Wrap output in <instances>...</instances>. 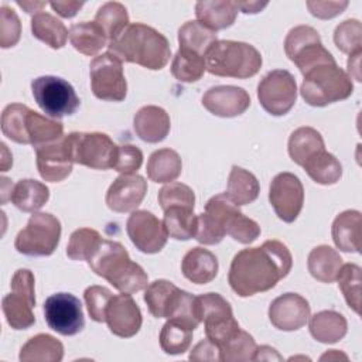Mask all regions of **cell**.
I'll use <instances>...</instances> for the list:
<instances>
[{
    "label": "cell",
    "mask_w": 362,
    "mask_h": 362,
    "mask_svg": "<svg viewBox=\"0 0 362 362\" xmlns=\"http://www.w3.org/2000/svg\"><path fill=\"white\" fill-rule=\"evenodd\" d=\"M192 332L194 329L188 325L175 320H168L160 331V346L168 355H181L188 351L192 341Z\"/></svg>",
    "instance_id": "cell-42"
},
{
    "label": "cell",
    "mask_w": 362,
    "mask_h": 362,
    "mask_svg": "<svg viewBox=\"0 0 362 362\" xmlns=\"http://www.w3.org/2000/svg\"><path fill=\"white\" fill-rule=\"evenodd\" d=\"M284 51L304 75L321 64L335 62L332 54L322 45L318 31L310 25H297L284 40Z\"/></svg>",
    "instance_id": "cell-10"
},
{
    "label": "cell",
    "mask_w": 362,
    "mask_h": 362,
    "mask_svg": "<svg viewBox=\"0 0 362 362\" xmlns=\"http://www.w3.org/2000/svg\"><path fill=\"white\" fill-rule=\"evenodd\" d=\"M257 99L262 107L272 116L288 113L297 99L294 76L286 69L267 72L257 85Z\"/></svg>",
    "instance_id": "cell-13"
},
{
    "label": "cell",
    "mask_w": 362,
    "mask_h": 362,
    "mask_svg": "<svg viewBox=\"0 0 362 362\" xmlns=\"http://www.w3.org/2000/svg\"><path fill=\"white\" fill-rule=\"evenodd\" d=\"M293 266L288 247L276 239L238 252L230 263L228 281L239 297H250L273 288Z\"/></svg>",
    "instance_id": "cell-1"
},
{
    "label": "cell",
    "mask_w": 362,
    "mask_h": 362,
    "mask_svg": "<svg viewBox=\"0 0 362 362\" xmlns=\"http://www.w3.org/2000/svg\"><path fill=\"white\" fill-rule=\"evenodd\" d=\"M17 4L20 7H23L25 10V13H34V11H41L42 7L47 6L45 1H17Z\"/></svg>",
    "instance_id": "cell-59"
},
{
    "label": "cell",
    "mask_w": 362,
    "mask_h": 362,
    "mask_svg": "<svg viewBox=\"0 0 362 362\" xmlns=\"http://www.w3.org/2000/svg\"><path fill=\"white\" fill-rule=\"evenodd\" d=\"M202 106L219 117H235L250 106L249 93L239 86L218 85L209 88L202 96Z\"/></svg>",
    "instance_id": "cell-21"
},
{
    "label": "cell",
    "mask_w": 362,
    "mask_h": 362,
    "mask_svg": "<svg viewBox=\"0 0 362 362\" xmlns=\"http://www.w3.org/2000/svg\"><path fill=\"white\" fill-rule=\"evenodd\" d=\"M331 358H344V359H348V358H346V355L339 354L337 349H331L329 352H327L325 355H322V356H321V361H324V359H331Z\"/></svg>",
    "instance_id": "cell-60"
},
{
    "label": "cell",
    "mask_w": 362,
    "mask_h": 362,
    "mask_svg": "<svg viewBox=\"0 0 362 362\" xmlns=\"http://www.w3.org/2000/svg\"><path fill=\"white\" fill-rule=\"evenodd\" d=\"M361 274L362 270L358 264L346 263L341 266L337 276L338 287L342 291L346 304L356 314L361 313Z\"/></svg>",
    "instance_id": "cell-45"
},
{
    "label": "cell",
    "mask_w": 362,
    "mask_h": 362,
    "mask_svg": "<svg viewBox=\"0 0 362 362\" xmlns=\"http://www.w3.org/2000/svg\"><path fill=\"white\" fill-rule=\"evenodd\" d=\"M25 132L30 144L35 148L61 139L64 136V124L57 119L42 116L30 109L25 117Z\"/></svg>",
    "instance_id": "cell-36"
},
{
    "label": "cell",
    "mask_w": 362,
    "mask_h": 362,
    "mask_svg": "<svg viewBox=\"0 0 362 362\" xmlns=\"http://www.w3.org/2000/svg\"><path fill=\"white\" fill-rule=\"evenodd\" d=\"M61 238V222L48 212H34L25 228L14 240V247L25 256H49L55 252Z\"/></svg>",
    "instance_id": "cell-7"
},
{
    "label": "cell",
    "mask_w": 362,
    "mask_h": 362,
    "mask_svg": "<svg viewBox=\"0 0 362 362\" xmlns=\"http://www.w3.org/2000/svg\"><path fill=\"white\" fill-rule=\"evenodd\" d=\"M307 7L314 17L328 20V18H332V17L341 14L348 7V1H318V0L313 1V0H308Z\"/></svg>",
    "instance_id": "cell-53"
},
{
    "label": "cell",
    "mask_w": 362,
    "mask_h": 362,
    "mask_svg": "<svg viewBox=\"0 0 362 362\" xmlns=\"http://www.w3.org/2000/svg\"><path fill=\"white\" fill-rule=\"evenodd\" d=\"M112 297H113L112 291L103 286H89L85 290L83 298L86 303L88 313L93 321L105 322L106 307Z\"/></svg>",
    "instance_id": "cell-50"
},
{
    "label": "cell",
    "mask_w": 362,
    "mask_h": 362,
    "mask_svg": "<svg viewBox=\"0 0 362 362\" xmlns=\"http://www.w3.org/2000/svg\"><path fill=\"white\" fill-rule=\"evenodd\" d=\"M324 139L318 130L310 126H301L296 129L288 139L290 158L303 167V164L318 151L324 150Z\"/></svg>",
    "instance_id": "cell-31"
},
{
    "label": "cell",
    "mask_w": 362,
    "mask_h": 362,
    "mask_svg": "<svg viewBox=\"0 0 362 362\" xmlns=\"http://www.w3.org/2000/svg\"><path fill=\"white\" fill-rule=\"evenodd\" d=\"M303 168L314 182L321 185H332L342 177L341 163L325 148L308 158L303 164Z\"/></svg>",
    "instance_id": "cell-38"
},
{
    "label": "cell",
    "mask_w": 362,
    "mask_h": 362,
    "mask_svg": "<svg viewBox=\"0 0 362 362\" xmlns=\"http://www.w3.org/2000/svg\"><path fill=\"white\" fill-rule=\"evenodd\" d=\"M136 134L146 143H160L170 133L168 113L156 105H147L137 110L133 119Z\"/></svg>",
    "instance_id": "cell-22"
},
{
    "label": "cell",
    "mask_w": 362,
    "mask_h": 362,
    "mask_svg": "<svg viewBox=\"0 0 362 362\" xmlns=\"http://www.w3.org/2000/svg\"><path fill=\"white\" fill-rule=\"evenodd\" d=\"M18 358L21 362H59L64 345L49 334H37L21 346Z\"/></svg>",
    "instance_id": "cell-29"
},
{
    "label": "cell",
    "mask_w": 362,
    "mask_h": 362,
    "mask_svg": "<svg viewBox=\"0 0 362 362\" xmlns=\"http://www.w3.org/2000/svg\"><path fill=\"white\" fill-rule=\"evenodd\" d=\"M31 33L33 35L49 45L54 49H59L66 44L69 31L61 20L49 13H35L31 18Z\"/></svg>",
    "instance_id": "cell-37"
},
{
    "label": "cell",
    "mask_w": 362,
    "mask_h": 362,
    "mask_svg": "<svg viewBox=\"0 0 362 362\" xmlns=\"http://www.w3.org/2000/svg\"><path fill=\"white\" fill-rule=\"evenodd\" d=\"M107 49L122 62L137 64L151 71L163 69L171 57L168 40L143 23L129 24L116 40L107 44Z\"/></svg>",
    "instance_id": "cell-3"
},
{
    "label": "cell",
    "mask_w": 362,
    "mask_h": 362,
    "mask_svg": "<svg viewBox=\"0 0 362 362\" xmlns=\"http://www.w3.org/2000/svg\"><path fill=\"white\" fill-rule=\"evenodd\" d=\"M260 192L257 178L247 170L232 165L228 177L226 197L238 206L253 202Z\"/></svg>",
    "instance_id": "cell-32"
},
{
    "label": "cell",
    "mask_w": 362,
    "mask_h": 362,
    "mask_svg": "<svg viewBox=\"0 0 362 362\" xmlns=\"http://www.w3.org/2000/svg\"><path fill=\"white\" fill-rule=\"evenodd\" d=\"M10 287L11 293L1 300L3 314L13 329H27L35 322L34 274L28 269H18L13 274Z\"/></svg>",
    "instance_id": "cell-9"
},
{
    "label": "cell",
    "mask_w": 362,
    "mask_h": 362,
    "mask_svg": "<svg viewBox=\"0 0 362 362\" xmlns=\"http://www.w3.org/2000/svg\"><path fill=\"white\" fill-rule=\"evenodd\" d=\"M35 156L37 170L41 178L45 181L59 182L72 171L74 158L68 134L52 143L35 147Z\"/></svg>",
    "instance_id": "cell-17"
},
{
    "label": "cell",
    "mask_w": 362,
    "mask_h": 362,
    "mask_svg": "<svg viewBox=\"0 0 362 362\" xmlns=\"http://www.w3.org/2000/svg\"><path fill=\"white\" fill-rule=\"evenodd\" d=\"M206 71L205 58L197 52L180 48L171 62L173 76L184 83H192L202 78Z\"/></svg>",
    "instance_id": "cell-41"
},
{
    "label": "cell",
    "mask_w": 362,
    "mask_h": 362,
    "mask_svg": "<svg viewBox=\"0 0 362 362\" xmlns=\"http://www.w3.org/2000/svg\"><path fill=\"white\" fill-rule=\"evenodd\" d=\"M95 23L105 31L110 42L116 40L129 25V14L122 3L107 1L98 8L95 14Z\"/></svg>",
    "instance_id": "cell-40"
},
{
    "label": "cell",
    "mask_w": 362,
    "mask_h": 362,
    "mask_svg": "<svg viewBox=\"0 0 362 362\" xmlns=\"http://www.w3.org/2000/svg\"><path fill=\"white\" fill-rule=\"evenodd\" d=\"M361 226L362 216L359 211L346 209L337 215L331 228V235L335 246L342 252L359 253L362 236Z\"/></svg>",
    "instance_id": "cell-23"
},
{
    "label": "cell",
    "mask_w": 362,
    "mask_h": 362,
    "mask_svg": "<svg viewBox=\"0 0 362 362\" xmlns=\"http://www.w3.org/2000/svg\"><path fill=\"white\" fill-rule=\"evenodd\" d=\"M354 83L348 74L337 62L321 64L304 74L300 88L301 98L310 106L322 107L349 98Z\"/></svg>",
    "instance_id": "cell-6"
},
{
    "label": "cell",
    "mask_w": 362,
    "mask_h": 362,
    "mask_svg": "<svg viewBox=\"0 0 362 362\" xmlns=\"http://www.w3.org/2000/svg\"><path fill=\"white\" fill-rule=\"evenodd\" d=\"M225 235L239 243L250 245L259 238L260 226L243 215L226 194H218L205 204L204 212L198 215L195 239L202 245H218Z\"/></svg>",
    "instance_id": "cell-2"
},
{
    "label": "cell",
    "mask_w": 362,
    "mask_h": 362,
    "mask_svg": "<svg viewBox=\"0 0 362 362\" xmlns=\"http://www.w3.org/2000/svg\"><path fill=\"white\" fill-rule=\"evenodd\" d=\"M195 16L199 23L214 31L230 27L238 16L236 1L211 0L198 1L195 4Z\"/></svg>",
    "instance_id": "cell-26"
},
{
    "label": "cell",
    "mask_w": 362,
    "mask_h": 362,
    "mask_svg": "<svg viewBox=\"0 0 362 362\" xmlns=\"http://www.w3.org/2000/svg\"><path fill=\"white\" fill-rule=\"evenodd\" d=\"M218 41L216 31L204 25L198 20L184 23L178 30L180 48L197 52L205 58L206 51Z\"/></svg>",
    "instance_id": "cell-39"
},
{
    "label": "cell",
    "mask_w": 362,
    "mask_h": 362,
    "mask_svg": "<svg viewBox=\"0 0 362 362\" xmlns=\"http://www.w3.org/2000/svg\"><path fill=\"white\" fill-rule=\"evenodd\" d=\"M126 232L136 249L147 255L158 253L168 238L163 221L146 209L132 212L126 222Z\"/></svg>",
    "instance_id": "cell-16"
},
{
    "label": "cell",
    "mask_w": 362,
    "mask_h": 362,
    "mask_svg": "<svg viewBox=\"0 0 362 362\" xmlns=\"http://www.w3.org/2000/svg\"><path fill=\"white\" fill-rule=\"evenodd\" d=\"M147 192V181L139 174H120L106 192V205L113 212H133Z\"/></svg>",
    "instance_id": "cell-20"
},
{
    "label": "cell",
    "mask_w": 362,
    "mask_h": 362,
    "mask_svg": "<svg viewBox=\"0 0 362 362\" xmlns=\"http://www.w3.org/2000/svg\"><path fill=\"white\" fill-rule=\"evenodd\" d=\"M195 308L201 322H209L233 315L230 304L218 293H206L197 296Z\"/></svg>",
    "instance_id": "cell-47"
},
{
    "label": "cell",
    "mask_w": 362,
    "mask_h": 362,
    "mask_svg": "<svg viewBox=\"0 0 362 362\" xmlns=\"http://www.w3.org/2000/svg\"><path fill=\"white\" fill-rule=\"evenodd\" d=\"M90 88L100 100L122 102L127 95L123 62L109 51L95 57L89 65Z\"/></svg>",
    "instance_id": "cell-12"
},
{
    "label": "cell",
    "mask_w": 362,
    "mask_h": 362,
    "mask_svg": "<svg viewBox=\"0 0 362 362\" xmlns=\"http://www.w3.org/2000/svg\"><path fill=\"white\" fill-rule=\"evenodd\" d=\"M49 198L48 187L37 180L24 178L14 184L10 201L16 208L23 212H37L41 209Z\"/></svg>",
    "instance_id": "cell-27"
},
{
    "label": "cell",
    "mask_w": 362,
    "mask_h": 362,
    "mask_svg": "<svg viewBox=\"0 0 362 362\" xmlns=\"http://www.w3.org/2000/svg\"><path fill=\"white\" fill-rule=\"evenodd\" d=\"M337 48L348 55L362 52V25L358 20H345L334 31Z\"/></svg>",
    "instance_id": "cell-48"
},
{
    "label": "cell",
    "mask_w": 362,
    "mask_h": 362,
    "mask_svg": "<svg viewBox=\"0 0 362 362\" xmlns=\"http://www.w3.org/2000/svg\"><path fill=\"white\" fill-rule=\"evenodd\" d=\"M361 55L362 52H356V54H352L349 55L348 58V62H346V66H348V76L358 82L362 81L361 78Z\"/></svg>",
    "instance_id": "cell-57"
},
{
    "label": "cell",
    "mask_w": 362,
    "mask_h": 362,
    "mask_svg": "<svg viewBox=\"0 0 362 362\" xmlns=\"http://www.w3.org/2000/svg\"><path fill=\"white\" fill-rule=\"evenodd\" d=\"M281 361L283 358L277 354V351L272 346L267 345H262V346H256L255 355H253V361Z\"/></svg>",
    "instance_id": "cell-56"
},
{
    "label": "cell",
    "mask_w": 362,
    "mask_h": 362,
    "mask_svg": "<svg viewBox=\"0 0 362 362\" xmlns=\"http://www.w3.org/2000/svg\"><path fill=\"white\" fill-rule=\"evenodd\" d=\"M182 170L180 154L171 148L156 150L147 161V177L154 182H173Z\"/></svg>",
    "instance_id": "cell-35"
},
{
    "label": "cell",
    "mask_w": 362,
    "mask_h": 362,
    "mask_svg": "<svg viewBox=\"0 0 362 362\" xmlns=\"http://www.w3.org/2000/svg\"><path fill=\"white\" fill-rule=\"evenodd\" d=\"M342 264L344 263L339 253L328 245L315 246L307 259L310 274L321 283L335 281Z\"/></svg>",
    "instance_id": "cell-28"
},
{
    "label": "cell",
    "mask_w": 362,
    "mask_h": 362,
    "mask_svg": "<svg viewBox=\"0 0 362 362\" xmlns=\"http://www.w3.org/2000/svg\"><path fill=\"white\" fill-rule=\"evenodd\" d=\"M68 139L74 163L93 170L113 168L119 146L107 134L100 132H72Z\"/></svg>",
    "instance_id": "cell-11"
},
{
    "label": "cell",
    "mask_w": 362,
    "mask_h": 362,
    "mask_svg": "<svg viewBox=\"0 0 362 362\" xmlns=\"http://www.w3.org/2000/svg\"><path fill=\"white\" fill-rule=\"evenodd\" d=\"M158 204L161 209L170 206H195V194L194 191L182 182H168L158 191Z\"/></svg>",
    "instance_id": "cell-49"
},
{
    "label": "cell",
    "mask_w": 362,
    "mask_h": 362,
    "mask_svg": "<svg viewBox=\"0 0 362 362\" xmlns=\"http://www.w3.org/2000/svg\"><path fill=\"white\" fill-rule=\"evenodd\" d=\"M266 6H267V3H260V1H236L238 10H240L242 13H246V14L259 13Z\"/></svg>",
    "instance_id": "cell-58"
},
{
    "label": "cell",
    "mask_w": 362,
    "mask_h": 362,
    "mask_svg": "<svg viewBox=\"0 0 362 362\" xmlns=\"http://www.w3.org/2000/svg\"><path fill=\"white\" fill-rule=\"evenodd\" d=\"M143 163V153L133 144H123L117 147V156L113 170L122 174H134Z\"/></svg>",
    "instance_id": "cell-52"
},
{
    "label": "cell",
    "mask_w": 362,
    "mask_h": 362,
    "mask_svg": "<svg viewBox=\"0 0 362 362\" xmlns=\"http://www.w3.org/2000/svg\"><path fill=\"white\" fill-rule=\"evenodd\" d=\"M216 256L204 247L189 249L181 262V272L184 277L195 284H206L218 274Z\"/></svg>",
    "instance_id": "cell-24"
},
{
    "label": "cell",
    "mask_w": 362,
    "mask_h": 362,
    "mask_svg": "<svg viewBox=\"0 0 362 362\" xmlns=\"http://www.w3.org/2000/svg\"><path fill=\"white\" fill-rule=\"evenodd\" d=\"M30 107L21 103H10L1 113V132L18 144H30L25 132V117Z\"/></svg>",
    "instance_id": "cell-43"
},
{
    "label": "cell",
    "mask_w": 362,
    "mask_h": 362,
    "mask_svg": "<svg viewBox=\"0 0 362 362\" xmlns=\"http://www.w3.org/2000/svg\"><path fill=\"white\" fill-rule=\"evenodd\" d=\"M219 349L221 359L225 362H246L253 361L256 342L249 332L239 329L232 338L219 346Z\"/></svg>",
    "instance_id": "cell-46"
},
{
    "label": "cell",
    "mask_w": 362,
    "mask_h": 362,
    "mask_svg": "<svg viewBox=\"0 0 362 362\" xmlns=\"http://www.w3.org/2000/svg\"><path fill=\"white\" fill-rule=\"evenodd\" d=\"M189 361H212L219 362L221 359V349L216 344H214L211 339L205 338L201 339L189 352Z\"/></svg>",
    "instance_id": "cell-54"
},
{
    "label": "cell",
    "mask_w": 362,
    "mask_h": 362,
    "mask_svg": "<svg viewBox=\"0 0 362 362\" xmlns=\"http://www.w3.org/2000/svg\"><path fill=\"white\" fill-rule=\"evenodd\" d=\"M31 92L40 109L52 119L71 116L81 105L74 86L59 76L35 78L31 82Z\"/></svg>",
    "instance_id": "cell-8"
},
{
    "label": "cell",
    "mask_w": 362,
    "mask_h": 362,
    "mask_svg": "<svg viewBox=\"0 0 362 362\" xmlns=\"http://www.w3.org/2000/svg\"><path fill=\"white\" fill-rule=\"evenodd\" d=\"M262 55L250 44L218 40L205 54L206 71L216 76L246 79L262 68Z\"/></svg>",
    "instance_id": "cell-5"
},
{
    "label": "cell",
    "mask_w": 362,
    "mask_h": 362,
    "mask_svg": "<svg viewBox=\"0 0 362 362\" xmlns=\"http://www.w3.org/2000/svg\"><path fill=\"white\" fill-rule=\"evenodd\" d=\"M88 264L95 274L107 280L120 293L133 294L147 287V273L130 259L120 242L103 239Z\"/></svg>",
    "instance_id": "cell-4"
},
{
    "label": "cell",
    "mask_w": 362,
    "mask_h": 362,
    "mask_svg": "<svg viewBox=\"0 0 362 362\" xmlns=\"http://www.w3.org/2000/svg\"><path fill=\"white\" fill-rule=\"evenodd\" d=\"M269 201L283 222H294L304 204V187L300 178L287 171L277 174L270 182Z\"/></svg>",
    "instance_id": "cell-15"
},
{
    "label": "cell",
    "mask_w": 362,
    "mask_h": 362,
    "mask_svg": "<svg viewBox=\"0 0 362 362\" xmlns=\"http://www.w3.org/2000/svg\"><path fill=\"white\" fill-rule=\"evenodd\" d=\"M163 223L170 238L175 240H188L197 235L198 215L194 214V208L170 206L164 209Z\"/></svg>",
    "instance_id": "cell-34"
},
{
    "label": "cell",
    "mask_w": 362,
    "mask_h": 362,
    "mask_svg": "<svg viewBox=\"0 0 362 362\" xmlns=\"http://www.w3.org/2000/svg\"><path fill=\"white\" fill-rule=\"evenodd\" d=\"M308 301L297 293H286L274 298L269 307V320L280 331H297L310 318Z\"/></svg>",
    "instance_id": "cell-19"
},
{
    "label": "cell",
    "mask_w": 362,
    "mask_h": 362,
    "mask_svg": "<svg viewBox=\"0 0 362 362\" xmlns=\"http://www.w3.org/2000/svg\"><path fill=\"white\" fill-rule=\"evenodd\" d=\"M110 332L120 338L134 337L143 322L141 311L129 293L113 296L106 307V320Z\"/></svg>",
    "instance_id": "cell-18"
},
{
    "label": "cell",
    "mask_w": 362,
    "mask_h": 362,
    "mask_svg": "<svg viewBox=\"0 0 362 362\" xmlns=\"http://www.w3.org/2000/svg\"><path fill=\"white\" fill-rule=\"evenodd\" d=\"M51 8L64 18H72L83 7V1H51Z\"/></svg>",
    "instance_id": "cell-55"
},
{
    "label": "cell",
    "mask_w": 362,
    "mask_h": 362,
    "mask_svg": "<svg viewBox=\"0 0 362 362\" xmlns=\"http://www.w3.org/2000/svg\"><path fill=\"white\" fill-rule=\"evenodd\" d=\"M72 47L83 55H96L107 44L105 31L95 21H81L69 28Z\"/></svg>",
    "instance_id": "cell-33"
},
{
    "label": "cell",
    "mask_w": 362,
    "mask_h": 362,
    "mask_svg": "<svg viewBox=\"0 0 362 362\" xmlns=\"http://www.w3.org/2000/svg\"><path fill=\"white\" fill-rule=\"evenodd\" d=\"M310 334L322 344H335L341 341L348 331L345 317L334 310H322L315 313L310 320Z\"/></svg>",
    "instance_id": "cell-25"
},
{
    "label": "cell",
    "mask_w": 362,
    "mask_h": 362,
    "mask_svg": "<svg viewBox=\"0 0 362 362\" xmlns=\"http://www.w3.org/2000/svg\"><path fill=\"white\" fill-rule=\"evenodd\" d=\"M21 34V23L18 16L8 6L0 7V47L10 48L14 47Z\"/></svg>",
    "instance_id": "cell-51"
},
{
    "label": "cell",
    "mask_w": 362,
    "mask_h": 362,
    "mask_svg": "<svg viewBox=\"0 0 362 362\" xmlns=\"http://www.w3.org/2000/svg\"><path fill=\"white\" fill-rule=\"evenodd\" d=\"M103 238L92 228H79L72 232L66 246V256L71 260H89L96 252Z\"/></svg>",
    "instance_id": "cell-44"
},
{
    "label": "cell",
    "mask_w": 362,
    "mask_h": 362,
    "mask_svg": "<svg viewBox=\"0 0 362 362\" xmlns=\"http://www.w3.org/2000/svg\"><path fill=\"white\" fill-rule=\"evenodd\" d=\"M180 291L181 288L164 279H158L147 284L144 301L150 314L156 318H168Z\"/></svg>",
    "instance_id": "cell-30"
},
{
    "label": "cell",
    "mask_w": 362,
    "mask_h": 362,
    "mask_svg": "<svg viewBox=\"0 0 362 362\" xmlns=\"http://www.w3.org/2000/svg\"><path fill=\"white\" fill-rule=\"evenodd\" d=\"M44 317L51 329L71 337L81 332L85 327L82 304L71 293H55L44 303Z\"/></svg>",
    "instance_id": "cell-14"
}]
</instances>
